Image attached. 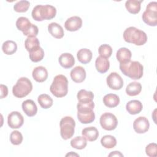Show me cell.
<instances>
[{"mask_svg": "<svg viewBox=\"0 0 157 157\" xmlns=\"http://www.w3.org/2000/svg\"><path fill=\"white\" fill-rule=\"evenodd\" d=\"M120 69L122 73L131 79L138 80L143 76L144 67L136 61H129L126 63H120Z\"/></svg>", "mask_w": 157, "mask_h": 157, "instance_id": "cell-1", "label": "cell"}, {"mask_svg": "<svg viewBox=\"0 0 157 157\" xmlns=\"http://www.w3.org/2000/svg\"><path fill=\"white\" fill-rule=\"evenodd\" d=\"M123 39L126 42L140 46L147 42V36L144 31L136 27L130 26L123 32Z\"/></svg>", "mask_w": 157, "mask_h": 157, "instance_id": "cell-2", "label": "cell"}, {"mask_svg": "<svg viewBox=\"0 0 157 157\" xmlns=\"http://www.w3.org/2000/svg\"><path fill=\"white\" fill-rule=\"evenodd\" d=\"M56 14V8L52 5H37L32 10V17L34 20L41 21L44 20H51Z\"/></svg>", "mask_w": 157, "mask_h": 157, "instance_id": "cell-3", "label": "cell"}, {"mask_svg": "<svg viewBox=\"0 0 157 157\" xmlns=\"http://www.w3.org/2000/svg\"><path fill=\"white\" fill-rule=\"evenodd\" d=\"M50 90L56 98L66 96L68 92V81L66 77L62 74L56 75L50 85Z\"/></svg>", "mask_w": 157, "mask_h": 157, "instance_id": "cell-4", "label": "cell"}, {"mask_svg": "<svg viewBox=\"0 0 157 157\" xmlns=\"http://www.w3.org/2000/svg\"><path fill=\"white\" fill-rule=\"evenodd\" d=\"M32 90L33 85L31 80L27 77H23L20 78L13 86L12 93L15 97L22 98L28 95Z\"/></svg>", "mask_w": 157, "mask_h": 157, "instance_id": "cell-5", "label": "cell"}, {"mask_svg": "<svg viewBox=\"0 0 157 157\" xmlns=\"http://www.w3.org/2000/svg\"><path fill=\"white\" fill-rule=\"evenodd\" d=\"M59 126L60 134L64 140H67L73 136L75 122L71 117L66 116L62 118L59 122Z\"/></svg>", "mask_w": 157, "mask_h": 157, "instance_id": "cell-6", "label": "cell"}, {"mask_svg": "<svg viewBox=\"0 0 157 157\" xmlns=\"http://www.w3.org/2000/svg\"><path fill=\"white\" fill-rule=\"evenodd\" d=\"M143 21L148 25L156 26L157 25V2H150L146 7V10L142 16Z\"/></svg>", "mask_w": 157, "mask_h": 157, "instance_id": "cell-7", "label": "cell"}, {"mask_svg": "<svg viewBox=\"0 0 157 157\" xmlns=\"http://www.w3.org/2000/svg\"><path fill=\"white\" fill-rule=\"evenodd\" d=\"M101 127L107 131H112L115 129L118 124L117 117L112 113L105 112L103 113L99 120Z\"/></svg>", "mask_w": 157, "mask_h": 157, "instance_id": "cell-8", "label": "cell"}, {"mask_svg": "<svg viewBox=\"0 0 157 157\" xmlns=\"http://www.w3.org/2000/svg\"><path fill=\"white\" fill-rule=\"evenodd\" d=\"M24 123V118L23 115L17 111L10 112L7 117V123L12 129L20 128Z\"/></svg>", "mask_w": 157, "mask_h": 157, "instance_id": "cell-9", "label": "cell"}, {"mask_svg": "<svg viewBox=\"0 0 157 157\" xmlns=\"http://www.w3.org/2000/svg\"><path fill=\"white\" fill-rule=\"evenodd\" d=\"M107 84L112 90H118L123 86V80L121 77L117 72H111L107 77Z\"/></svg>", "mask_w": 157, "mask_h": 157, "instance_id": "cell-10", "label": "cell"}, {"mask_svg": "<svg viewBox=\"0 0 157 157\" xmlns=\"http://www.w3.org/2000/svg\"><path fill=\"white\" fill-rule=\"evenodd\" d=\"M150 127L148 120L145 117H139L133 123L134 130L138 134H143L148 131Z\"/></svg>", "mask_w": 157, "mask_h": 157, "instance_id": "cell-11", "label": "cell"}, {"mask_svg": "<svg viewBox=\"0 0 157 157\" xmlns=\"http://www.w3.org/2000/svg\"><path fill=\"white\" fill-rule=\"evenodd\" d=\"M82 26V20L78 16H73L66 20L64 23L65 28L69 31L78 30Z\"/></svg>", "mask_w": 157, "mask_h": 157, "instance_id": "cell-12", "label": "cell"}, {"mask_svg": "<svg viewBox=\"0 0 157 157\" xmlns=\"http://www.w3.org/2000/svg\"><path fill=\"white\" fill-rule=\"evenodd\" d=\"M70 75L74 82L81 83L86 78V71L83 67L78 66L71 70Z\"/></svg>", "mask_w": 157, "mask_h": 157, "instance_id": "cell-13", "label": "cell"}, {"mask_svg": "<svg viewBox=\"0 0 157 157\" xmlns=\"http://www.w3.org/2000/svg\"><path fill=\"white\" fill-rule=\"evenodd\" d=\"M32 75L36 82L41 83L47 80L48 77V72L45 67L37 66L33 69Z\"/></svg>", "mask_w": 157, "mask_h": 157, "instance_id": "cell-14", "label": "cell"}, {"mask_svg": "<svg viewBox=\"0 0 157 157\" xmlns=\"http://www.w3.org/2000/svg\"><path fill=\"white\" fill-rule=\"evenodd\" d=\"M22 109L28 117L34 116L37 112V107L35 102L31 99H27L22 103Z\"/></svg>", "mask_w": 157, "mask_h": 157, "instance_id": "cell-15", "label": "cell"}, {"mask_svg": "<svg viewBox=\"0 0 157 157\" xmlns=\"http://www.w3.org/2000/svg\"><path fill=\"white\" fill-rule=\"evenodd\" d=\"M58 61L60 65L65 69L71 68L75 64V59L73 55L69 53L61 54L58 58Z\"/></svg>", "mask_w": 157, "mask_h": 157, "instance_id": "cell-16", "label": "cell"}, {"mask_svg": "<svg viewBox=\"0 0 157 157\" xmlns=\"http://www.w3.org/2000/svg\"><path fill=\"white\" fill-rule=\"evenodd\" d=\"M48 31L53 37L56 39H61L64 35L62 26L55 22H52L48 25Z\"/></svg>", "mask_w": 157, "mask_h": 157, "instance_id": "cell-17", "label": "cell"}, {"mask_svg": "<svg viewBox=\"0 0 157 157\" xmlns=\"http://www.w3.org/2000/svg\"><path fill=\"white\" fill-rule=\"evenodd\" d=\"M143 108L142 104L139 100H131L128 102L126 105V109L131 115H136L140 113Z\"/></svg>", "mask_w": 157, "mask_h": 157, "instance_id": "cell-18", "label": "cell"}, {"mask_svg": "<svg viewBox=\"0 0 157 157\" xmlns=\"http://www.w3.org/2000/svg\"><path fill=\"white\" fill-rule=\"evenodd\" d=\"M132 56L131 52L127 48L121 47L119 48L116 54V57L117 60L120 63H126L131 61Z\"/></svg>", "mask_w": 157, "mask_h": 157, "instance_id": "cell-19", "label": "cell"}, {"mask_svg": "<svg viewBox=\"0 0 157 157\" xmlns=\"http://www.w3.org/2000/svg\"><path fill=\"white\" fill-rule=\"evenodd\" d=\"M82 136L90 142L96 140L99 136V132L96 128L94 126H90L84 128L82 131Z\"/></svg>", "mask_w": 157, "mask_h": 157, "instance_id": "cell-20", "label": "cell"}, {"mask_svg": "<svg viewBox=\"0 0 157 157\" xmlns=\"http://www.w3.org/2000/svg\"><path fill=\"white\" fill-rule=\"evenodd\" d=\"M95 67L99 72L104 74L109 70L110 67V62L107 58L99 56L96 59Z\"/></svg>", "mask_w": 157, "mask_h": 157, "instance_id": "cell-21", "label": "cell"}, {"mask_svg": "<svg viewBox=\"0 0 157 157\" xmlns=\"http://www.w3.org/2000/svg\"><path fill=\"white\" fill-rule=\"evenodd\" d=\"M77 118L83 124L91 123L95 119V114L93 110L88 112L77 111Z\"/></svg>", "mask_w": 157, "mask_h": 157, "instance_id": "cell-22", "label": "cell"}, {"mask_svg": "<svg viewBox=\"0 0 157 157\" xmlns=\"http://www.w3.org/2000/svg\"><path fill=\"white\" fill-rule=\"evenodd\" d=\"M93 54L90 50L88 48H82L77 52V57L79 62L83 64L90 63L92 59Z\"/></svg>", "mask_w": 157, "mask_h": 157, "instance_id": "cell-23", "label": "cell"}, {"mask_svg": "<svg viewBox=\"0 0 157 157\" xmlns=\"http://www.w3.org/2000/svg\"><path fill=\"white\" fill-rule=\"evenodd\" d=\"M103 103L109 108L115 107L120 103V98L115 94H107L103 98Z\"/></svg>", "mask_w": 157, "mask_h": 157, "instance_id": "cell-24", "label": "cell"}, {"mask_svg": "<svg viewBox=\"0 0 157 157\" xmlns=\"http://www.w3.org/2000/svg\"><path fill=\"white\" fill-rule=\"evenodd\" d=\"M142 2V1L128 0L125 2V7L129 12L136 14L140 10V4Z\"/></svg>", "mask_w": 157, "mask_h": 157, "instance_id": "cell-25", "label": "cell"}, {"mask_svg": "<svg viewBox=\"0 0 157 157\" xmlns=\"http://www.w3.org/2000/svg\"><path fill=\"white\" fill-rule=\"evenodd\" d=\"M142 90V85L139 82H133L129 83L126 88V93L130 96L138 95Z\"/></svg>", "mask_w": 157, "mask_h": 157, "instance_id": "cell-26", "label": "cell"}, {"mask_svg": "<svg viewBox=\"0 0 157 157\" xmlns=\"http://www.w3.org/2000/svg\"><path fill=\"white\" fill-rule=\"evenodd\" d=\"M77 98L79 102H89L93 101L94 94L91 91L82 89L78 92Z\"/></svg>", "mask_w": 157, "mask_h": 157, "instance_id": "cell-27", "label": "cell"}, {"mask_svg": "<svg viewBox=\"0 0 157 157\" xmlns=\"http://www.w3.org/2000/svg\"><path fill=\"white\" fill-rule=\"evenodd\" d=\"M32 23L26 17H20L18 18L16 21V26L17 29L23 32V33L27 31L31 26Z\"/></svg>", "mask_w": 157, "mask_h": 157, "instance_id": "cell-28", "label": "cell"}, {"mask_svg": "<svg viewBox=\"0 0 157 157\" xmlns=\"http://www.w3.org/2000/svg\"><path fill=\"white\" fill-rule=\"evenodd\" d=\"M25 46L29 52L40 47V42L36 37H28L25 41Z\"/></svg>", "mask_w": 157, "mask_h": 157, "instance_id": "cell-29", "label": "cell"}, {"mask_svg": "<svg viewBox=\"0 0 157 157\" xmlns=\"http://www.w3.org/2000/svg\"><path fill=\"white\" fill-rule=\"evenodd\" d=\"M3 52L7 55H10L16 52L17 50V45L13 40L5 41L2 45Z\"/></svg>", "mask_w": 157, "mask_h": 157, "instance_id": "cell-30", "label": "cell"}, {"mask_svg": "<svg viewBox=\"0 0 157 157\" xmlns=\"http://www.w3.org/2000/svg\"><path fill=\"white\" fill-rule=\"evenodd\" d=\"M37 101L43 109H48L53 105V99L52 98L47 94H42L38 96Z\"/></svg>", "mask_w": 157, "mask_h": 157, "instance_id": "cell-31", "label": "cell"}, {"mask_svg": "<svg viewBox=\"0 0 157 157\" xmlns=\"http://www.w3.org/2000/svg\"><path fill=\"white\" fill-rule=\"evenodd\" d=\"M86 145V139L83 136H77L72 139L71 141V147L77 150H82L85 148Z\"/></svg>", "mask_w": 157, "mask_h": 157, "instance_id": "cell-32", "label": "cell"}, {"mask_svg": "<svg viewBox=\"0 0 157 157\" xmlns=\"http://www.w3.org/2000/svg\"><path fill=\"white\" fill-rule=\"evenodd\" d=\"M101 144L105 148H112L117 145V140L113 136L105 135L101 138Z\"/></svg>", "mask_w": 157, "mask_h": 157, "instance_id": "cell-33", "label": "cell"}, {"mask_svg": "<svg viewBox=\"0 0 157 157\" xmlns=\"http://www.w3.org/2000/svg\"><path fill=\"white\" fill-rule=\"evenodd\" d=\"M29 56L30 59L34 63L40 61L44 56V51L40 47L39 48L29 52Z\"/></svg>", "mask_w": 157, "mask_h": 157, "instance_id": "cell-34", "label": "cell"}, {"mask_svg": "<svg viewBox=\"0 0 157 157\" xmlns=\"http://www.w3.org/2000/svg\"><path fill=\"white\" fill-rule=\"evenodd\" d=\"M30 6V2L28 1L21 0L15 4L13 9L17 12H26Z\"/></svg>", "mask_w": 157, "mask_h": 157, "instance_id": "cell-35", "label": "cell"}, {"mask_svg": "<svg viewBox=\"0 0 157 157\" xmlns=\"http://www.w3.org/2000/svg\"><path fill=\"white\" fill-rule=\"evenodd\" d=\"M98 52L100 56L108 58L112 55V48L111 46L108 44H102L99 47Z\"/></svg>", "mask_w": 157, "mask_h": 157, "instance_id": "cell-36", "label": "cell"}, {"mask_svg": "<svg viewBox=\"0 0 157 157\" xmlns=\"http://www.w3.org/2000/svg\"><path fill=\"white\" fill-rule=\"evenodd\" d=\"M10 141L13 145H20L23 141V136L18 131H13L10 135Z\"/></svg>", "mask_w": 157, "mask_h": 157, "instance_id": "cell-37", "label": "cell"}, {"mask_svg": "<svg viewBox=\"0 0 157 157\" xmlns=\"http://www.w3.org/2000/svg\"><path fill=\"white\" fill-rule=\"evenodd\" d=\"M94 107V103L93 101L89 102H78L77 105V111L88 112L92 111Z\"/></svg>", "mask_w": 157, "mask_h": 157, "instance_id": "cell-38", "label": "cell"}, {"mask_svg": "<svg viewBox=\"0 0 157 157\" xmlns=\"http://www.w3.org/2000/svg\"><path fill=\"white\" fill-rule=\"evenodd\" d=\"M156 150L157 145L155 143H150L145 148L146 154L150 157H155L156 156Z\"/></svg>", "mask_w": 157, "mask_h": 157, "instance_id": "cell-39", "label": "cell"}, {"mask_svg": "<svg viewBox=\"0 0 157 157\" xmlns=\"http://www.w3.org/2000/svg\"><path fill=\"white\" fill-rule=\"evenodd\" d=\"M38 32H39L38 27L36 25L32 24L30 28L27 31L24 33L23 34L28 37H36L38 34Z\"/></svg>", "mask_w": 157, "mask_h": 157, "instance_id": "cell-40", "label": "cell"}, {"mask_svg": "<svg viewBox=\"0 0 157 157\" xmlns=\"http://www.w3.org/2000/svg\"><path fill=\"white\" fill-rule=\"evenodd\" d=\"M0 89H1V99L6 98L8 94V88L6 85L1 84L0 85Z\"/></svg>", "mask_w": 157, "mask_h": 157, "instance_id": "cell-41", "label": "cell"}, {"mask_svg": "<svg viewBox=\"0 0 157 157\" xmlns=\"http://www.w3.org/2000/svg\"><path fill=\"white\" fill-rule=\"evenodd\" d=\"M123 154H121L120 151H112L109 155V156H123Z\"/></svg>", "mask_w": 157, "mask_h": 157, "instance_id": "cell-42", "label": "cell"}, {"mask_svg": "<svg viewBox=\"0 0 157 157\" xmlns=\"http://www.w3.org/2000/svg\"><path fill=\"white\" fill-rule=\"evenodd\" d=\"M79 156V155H77V154H76V153H73V152L72 151H71L70 153H67L66 155V156Z\"/></svg>", "mask_w": 157, "mask_h": 157, "instance_id": "cell-43", "label": "cell"}]
</instances>
